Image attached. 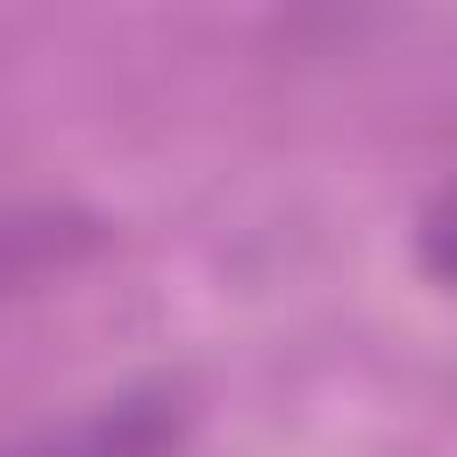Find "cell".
<instances>
[{"label": "cell", "instance_id": "cell-1", "mask_svg": "<svg viewBox=\"0 0 457 457\" xmlns=\"http://www.w3.org/2000/svg\"><path fill=\"white\" fill-rule=\"evenodd\" d=\"M186 421H193L186 386L150 378V386L114 393L107 407L79 414L71 428H50V436H36V443L7 450V457H171V450H179V436H186Z\"/></svg>", "mask_w": 457, "mask_h": 457}, {"label": "cell", "instance_id": "cell-2", "mask_svg": "<svg viewBox=\"0 0 457 457\" xmlns=\"http://www.w3.org/2000/svg\"><path fill=\"white\" fill-rule=\"evenodd\" d=\"M93 243H100L93 221L57 214V207H43V214H0V293L43 278L50 264H71V257L93 250Z\"/></svg>", "mask_w": 457, "mask_h": 457}]
</instances>
